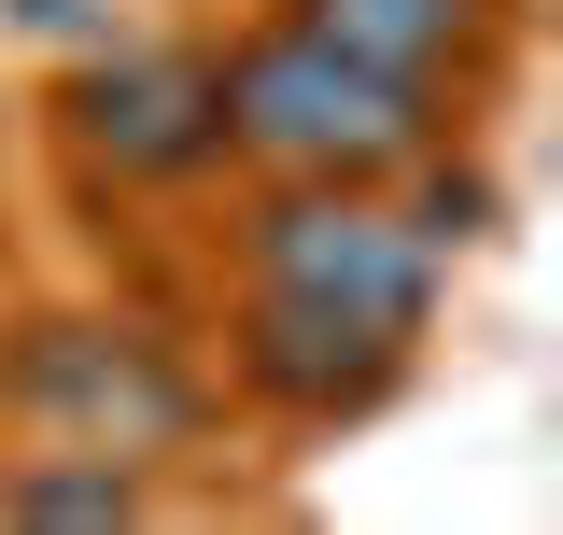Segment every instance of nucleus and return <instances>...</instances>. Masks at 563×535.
Segmentation results:
<instances>
[{"label": "nucleus", "mask_w": 563, "mask_h": 535, "mask_svg": "<svg viewBox=\"0 0 563 535\" xmlns=\"http://www.w3.org/2000/svg\"><path fill=\"white\" fill-rule=\"evenodd\" d=\"M451 254L395 184H240L211 211V338L225 408L282 437H352L422 381Z\"/></svg>", "instance_id": "f257e3e1"}, {"label": "nucleus", "mask_w": 563, "mask_h": 535, "mask_svg": "<svg viewBox=\"0 0 563 535\" xmlns=\"http://www.w3.org/2000/svg\"><path fill=\"white\" fill-rule=\"evenodd\" d=\"M211 85H225V184H409L422 155L465 128L451 99L366 70L352 43H324L282 0L211 43Z\"/></svg>", "instance_id": "f03ea898"}, {"label": "nucleus", "mask_w": 563, "mask_h": 535, "mask_svg": "<svg viewBox=\"0 0 563 535\" xmlns=\"http://www.w3.org/2000/svg\"><path fill=\"white\" fill-rule=\"evenodd\" d=\"M0 423L14 437H57V451H128V466H184L225 381H211L155 310H29L0 338Z\"/></svg>", "instance_id": "7ed1b4c3"}, {"label": "nucleus", "mask_w": 563, "mask_h": 535, "mask_svg": "<svg viewBox=\"0 0 563 535\" xmlns=\"http://www.w3.org/2000/svg\"><path fill=\"white\" fill-rule=\"evenodd\" d=\"M43 141L70 155V184L113 211H184L225 184V85H211L198 29H113L57 57L43 85Z\"/></svg>", "instance_id": "20e7f679"}, {"label": "nucleus", "mask_w": 563, "mask_h": 535, "mask_svg": "<svg viewBox=\"0 0 563 535\" xmlns=\"http://www.w3.org/2000/svg\"><path fill=\"white\" fill-rule=\"evenodd\" d=\"M282 14H310L324 43H352L366 70H395L451 113H479L521 57V0H282Z\"/></svg>", "instance_id": "39448f33"}, {"label": "nucleus", "mask_w": 563, "mask_h": 535, "mask_svg": "<svg viewBox=\"0 0 563 535\" xmlns=\"http://www.w3.org/2000/svg\"><path fill=\"white\" fill-rule=\"evenodd\" d=\"M0 522H29V535H128V522H155V466L29 437V451H0Z\"/></svg>", "instance_id": "423d86ee"}, {"label": "nucleus", "mask_w": 563, "mask_h": 535, "mask_svg": "<svg viewBox=\"0 0 563 535\" xmlns=\"http://www.w3.org/2000/svg\"><path fill=\"white\" fill-rule=\"evenodd\" d=\"M0 29H14V43L85 57V43H113V29H128V0H0Z\"/></svg>", "instance_id": "0eeeda50"}, {"label": "nucleus", "mask_w": 563, "mask_h": 535, "mask_svg": "<svg viewBox=\"0 0 563 535\" xmlns=\"http://www.w3.org/2000/svg\"><path fill=\"white\" fill-rule=\"evenodd\" d=\"M0 198H14V113H0Z\"/></svg>", "instance_id": "6e6552de"}]
</instances>
